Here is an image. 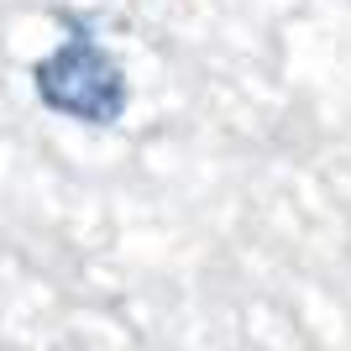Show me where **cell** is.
<instances>
[{
  "instance_id": "cell-1",
  "label": "cell",
  "mask_w": 351,
  "mask_h": 351,
  "mask_svg": "<svg viewBox=\"0 0 351 351\" xmlns=\"http://www.w3.org/2000/svg\"><path fill=\"white\" fill-rule=\"evenodd\" d=\"M32 95L43 110L89 126V132H110L132 110V84L116 53L100 43V32L89 16L63 11V37L53 53L32 63Z\"/></svg>"
}]
</instances>
